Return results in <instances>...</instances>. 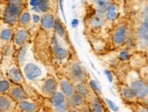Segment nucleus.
Returning <instances> with one entry per match:
<instances>
[{
	"mask_svg": "<svg viewBox=\"0 0 148 112\" xmlns=\"http://www.w3.org/2000/svg\"><path fill=\"white\" fill-rule=\"evenodd\" d=\"M125 11L131 33L126 47L134 52H145L148 49V0L125 1Z\"/></svg>",
	"mask_w": 148,
	"mask_h": 112,
	"instance_id": "obj_1",
	"label": "nucleus"
},
{
	"mask_svg": "<svg viewBox=\"0 0 148 112\" xmlns=\"http://www.w3.org/2000/svg\"><path fill=\"white\" fill-rule=\"evenodd\" d=\"M111 0H92L86 1V12L84 16V34L87 41L93 46V51L97 54L98 44L107 46L110 44L106 34V10Z\"/></svg>",
	"mask_w": 148,
	"mask_h": 112,
	"instance_id": "obj_2",
	"label": "nucleus"
},
{
	"mask_svg": "<svg viewBox=\"0 0 148 112\" xmlns=\"http://www.w3.org/2000/svg\"><path fill=\"white\" fill-rule=\"evenodd\" d=\"M50 60L51 65L58 71L68 62L75 51L72 45L65 24L59 17L56 20L55 33L50 43Z\"/></svg>",
	"mask_w": 148,
	"mask_h": 112,
	"instance_id": "obj_3",
	"label": "nucleus"
},
{
	"mask_svg": "<svg viewBox=\"0 0 148 112\" xmlns=\"http://www.w3.org/2000/svg\"><path fill=\"white\" fill-rule=\"evenodd\" d=\"M117 81L126 84L137 98L138 102L145 104L148 101V81L142 76L140 71L130 66L114 68Z\"/></svg>",
	"mask_w": 148,
	"mask_h": 112,
	"instance_id": "obj_4",
	"label": "nucleus"
},
{
	"mask_svg": "<svg viewBox=\"0 0 148 112\" xmlns=\"http://www.w3.org/2000/svg\"><path fill=\"white\" fill-rule=\"evenodd\" d=\"M20 70L25 82L30 87H35V89L39 82L49 74L46 65L36 60L35 56L25 62L20 67Z\"/></svg>",
	"mask_w": 148,
	"mask_h": 112,
	"instance_id": "obj_5",
	"label": "nucleus"
},
{
	"mask_svg": "<svg viewBox=\"0 0 148 112\" xmlns=\"http://www.w3.org/2000/svg\"><path fill=\"white\" fill-rule=\"evenodd\" d=\"M57 73L66 76L74 84L79 82H88L90 79L88 71L80 62L76 52L73 54L65 66L57 71Z\"/></svg>",
	"mask_w": 148,
	"mask_h": 112,
	"instance_id": "obj_6",
	"label": "nucleus"
},
{
	"mask_svg": "<svg viewBox=\"0 0 148 112\" xmlns=\"http://www.w3.org/2000/svg\"><path fill=\"white\" fill-rule=\"evenodd\" d=\"M131 37L130 27L128 21L125 16L115 24L110 35L111 51H117L123 47H126Z\"/></svg>",
	"mask_w": 148,
	"mask_h": 112,
	"instance_id": "obj_7",
	"label": "nucleus"
},
{
	"mask_svg": "<svg viewBox=\"0 0 148 112\" xmlns=\"http://www.w3.org/2000/svg\"><path fill=\"white\" fill-rule=\"evenodd\" d=\"M0 64H1L4 77L8 79L10 82H12L13 84L20 85L25 90H27V88H30L29 85H27V83L25 82V78L22 74V71L15 61L14 54L3 57Z\"/></svg>",
	"mask_w": 148,
	"mask_h": 112,
	"instance_id": "obj_8",
	"label": "nucleus"
},
{
	"mask_svg": "<svg viewBox=\"0 0 148 112\" xmlns=\"http://www.w3.org/2000/svg\"><path fill=\"white\" fill-rule=\"evenodd\" d=\"M27 6V0H6L2 20L5 24L12 26L13 28H16L18 26L20 16Z\"/></svg>",
	"mask_w": 148,
	"mask_h": 112,
	"instance_id": "obj_9",
	"label": "nucleus"
},
{
	"mask_svg": "<svg viewBox=\"0 0 148 112\" xmlns=\"http://www.w3.org/2000/svg\"><path fill=\"white\" fill-rule=\"evenodd\" d=\"M14 31L15 28L0 19V54L2 58L14 54L15 51L13 47Z\"/></svg>",
	"mask_w": 148,
	"mask_h": 112,
	"instance_id": "obj_10",
	"label": "nucleus"
},
{
	"mask_svg": "<svg viewBox=\"0 0 148 112\" xmlns=\"http://www.w3.org/2000/svg\"><path fill=\"white\" fill-rule=\"evenodd\" d=\"M36 90H37V93L44 100H48V98H52L53 95L58 90V81H57V78L49 73L44 80H42L39 82Z\"/></svg>",
	"mask_w": 148,
	"mask_h": 112,
	"instance_id": "obj_11",
	"label": "nucleus"
},
{
	"mask_svg": "<svg viewBox=\"0 0 148 112\" xmlns=\"http://www.w3.org/2000/svg\"><path fill=\"white\" fill-rule=\"evenodd\" d=\"M44 107L48 109L51 112H68V101L65 94L58 89L52 98L45 100Z\"/></svg>",
	"mask_w": 148,
	"mask_h": 112,
	"instance_id": "obj_12",
	"label": "nucleus"
},
{
	"mask_svg": "<svg viewBox=\"0 0 148 112\" xmlns=\"http://www.w3.org/2000/svg\"><path fill=\"white\" fill-rule=\"evenodd\" d=\"M57 1H27V7L32 14L43 16L46 13L57 14Z\"/></svg>",
	"mask_w": 148,
	"mask_h": 112,
	"instance_id": "obj_13",
	"label": "nucleus"
},
{
	"mask_svg": "<svg viewBox=\"0 0 148 112\" xmlns=\"http://www.w3.org/2000/svg\"><path fill=\"white\" fill-rule=\"evenodd\" d=\"M32 43H33V35L29 30L20 27V26L15 28L14 38H13V47L15 52L24 46L31 44Z\"/></svg>",
	"mask_w": 148,
	"mask_h": 112,
	"instance_id": "obj_14",
	"label": "nucleus"
},
{
	"mask_svg": "<svg viewBox=\"0 0 148 112\" xmlns=\"http://www.w3.org/2000/svg\"><path fill=\"white\" fill-rule=\"evenodd\" d=\"M34 52H33V45L28 44L27 46H24V47L20 48L19 50L16 51L14 52V58L16 64L20 68L22 65L28 61L30 58L34 57Z\"/></svg>",
	"mask_w": 148,
	"mask_h": 112,
	"instance_id": "obj_15",
	"label": "nucleus"
},
{
	"mask_svg": "<svg viewBox=\"0 0 148 112\" xmlns=\"http://www.w3.org/2000/svg\"><path fill=\"white\" fill-rule=\"evenodd\" d=\"M116 88H117L118 93L122 98V100H123V102L125 104L138 102L137 98L136 97V95L134 94V92L131 90V89L128 87L126 84L117 81H116Z\"/></svg>",
	"mask_w": 148,
	"mask_h": 112,
	"instance_id": "obj_16",
	"label": "nucleus"
},
{
	"mask_svg": "<svg viewBox=\"0 0 148 112\" xmlns=\"http://www.w3.org/2000/svg\"><path fill=\"white\" fill-rule=\"evenodd\" d=\"M89 112H109L104 100L95 90L87 101Z\"/></svg>",
	"mask_w": 148,
	"mask_h": 112,
	"instance_id": "obj_17",
	"label": "nucleus"
},
{
	"mask_svg": "<svg viewBox=\"0 0 148 112\" xmlns=\"http://www.w3.org/2000/svg\"><path fill=\"white\" fill-rule=\"evenodd\" d=\"M8 95L14 100L16 104L21 102L25 100H27V98H31V96L28 94V92L27 91L24 87L20 86V85H16V84H12V86L8 91Z\"/></svg>",
	"mask_w": 148,
	"mask_h": 112,
	"instance_id": "obj_18",
	"label": "nucleus"
},
{
	"mask_svg": "<svg viewBox=\"0 0 148 112\" xmlns=\"http://www.w3.org/2000/svg\"><path fill=\"white\" fill-rule=\"evenodd\" d=\"M42 106L35 98H29L16 104V109L18 112H39Z\"/></svg>",
	"mask_w": 148,
	"mask_h": 112,
	"instance_id": "obj_19",
	"label": "nucleus"
},
{
	"mask_svg": "<svg viewBox=\"0 0 148 112\" xmlns=\"http://www.w3.org/2000/svg\"><path fill=\"white\" fill-rule=\"evenodd\" d=\"M57 81H58V89L63 92L66 98L73 96L75 92V86L74 83L67 79L66 76H64L60 73H57Z\"/></svg>",
	"mask_w": 148,
	"mask_h": 112,
	"instance_id": "obj_20",
	"label": "nucleus"
},
{
	"mask_svg": "<svg viewBox=\"0 0 148 112\" xmlns=\"http://www.w3.org/2000/svg\"><path fill=\"white\" fill-rule=\"evenodd\" d=\"M75 86V93L83 98L86 101H88L90 97L92 96L93 92L95 91V89L90 85L88 82H79L74 84Z\"/></svg>",
	"mask_w": 148,
	"mask_h": 112,
	"instance_id": "obj_21",
	"label": "nucleus"
},
{
	"mask_svg": "<svg viewBox=\"0 0 148 112\" xmlns=\"http://www.w3.org/2000/svg\"><path fill=\"white\" fill-rule=\"evenodd\" d=\"M67 101H68L69 109H76L80 111L88 110L87 101H86L83 98L78 96L76 93H75L71 97L67 98Z\"/></svg>",
	"mask_w": 148,
	"mask_h": 112,
	"instance_id": "obj_22",
	"label": "nucleus"
},
{
	"mask_svg": "<svg viewBox=\"0 0 148 112\" xmlns=\"http://www.w3.org/2000/svg\"><path fill=\"white\" fill-rule=\"evenodd\" d=\"M18 26L29 30L31 32V34H32V30H33L34 28H36V26L34 25V23H33V17H32V14H31V12L29 11L27 6L22 12L20 18H19ZM32 35H33V34H32Z\"/></svg>",
	"mask_w": 148,
	"mask_h": 112,
	"instance_id": "obj_23",
	"label": "nucleus"
},
{
	"mask_svg": "<svg viewBox=\"0 0 148 112\" xmlns=\"http://www.w3.org/2000/svg\"><path fill=\"white\" fill-rule=\"evenodd\" d=\"M16 103L8 95L0 94V112H15Z\"/></svg>",
	"mask_w": 148,
	"mask_h": 112,
	"instance_id": "obj_24",
	"label": "nucleus"
},
{
	"mask_svg": "<svg viewBox=\"0 0 148 112\" xmlns=\"http://www.w3.org/2000/svg\"><path fill=\"white\" fill-rule=\"evenodd\" d=\"M125 105L132 112H148V107L140 102L129 103V104H125Z\"/></svg>",
	"mask_w": 148,
	"mask_h": 112,
	"instance_id": "obj_25",
	"label": "nucleus"
},
{
	"mask_svg": "<svg viewBox=\"0 0 148 112\" xmlns=\"http://www.w3.org/2000/svg\"><path fill=\"white\" fill-rule=\"evenodd\" d=\"M12 84L13 83L10 82L5 77H3L0 79V94L8 95Z\"/></svg>",
	"mask_w": 148,
	"mask_h": 112,
	"instance_id": "obj_26",
	"label": "nucleus"
},
{
	"mask_svg": "<svg viewBox=\"0 0 148 112\" xmlns=\"http://www.w3.org/2000/svg\"><path fill=\"white\" fill-rule=\"evenodd\" d=\"M39 112H51L48 109H47L46 107H44V106H42V108H41V109H40V111Z\"/></svg>",
	"mask_w": 148,
	"mask_h": 112,
	"instance_id": "obj_27",
	"label": "nucleus"
},
{
	"mask_svg": "<svg viewBox=\"0 0 148 112\" xmlns=\"http://www.w3.org/2000/svg\"><path fill=\"white\" fill-rule=\"evenodd\" d=\"M68 112H89V109L86 110V111H80V110H76V109H69Z\"/></svg>",
	"mask_w": 148,
	"mask_h": 112,
	"instance_id": "obj_28",
	"label": "nucleus"
},
{
	"mask_svg": "<svg viewBox=\"0 0 148 112\" xmlns=\"http://www.w3.org/2000/svg\"><path fill=\"white\" fill-rule=\"evenodd\" d=\"M145 55H146V60H147V64H148V49L145 52Z\"/></svg>",
	"mask_w": 148,
	"mask_h": 112,
	"instance_id": "obj_29",
	"label": "nucleus"
},
{
	"mask_svg": "<svg viewBox=\"0 0 148 112\" xmlns=\"http://www.w3.org/2000/svg\"><path fill=\"white\" fill-rule=\"evenodd\" d=\"M15 112H18V111H17V110H16V111H15Z\"/></svg>",
	"mask_w": 148,
	"mask_h": 112,
	"instance_id": "obj_30",
	"label": "nucleus"
}]
</instances>
